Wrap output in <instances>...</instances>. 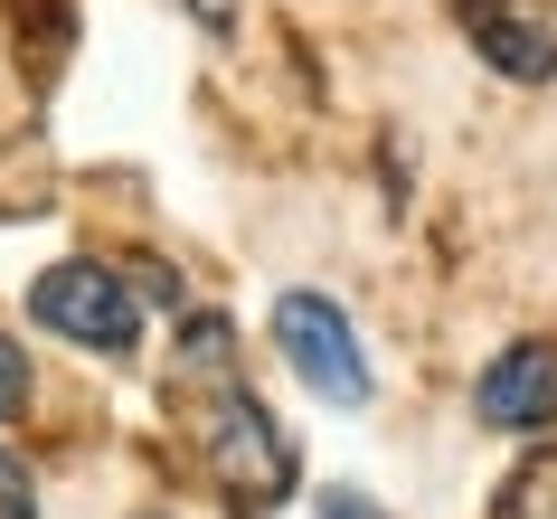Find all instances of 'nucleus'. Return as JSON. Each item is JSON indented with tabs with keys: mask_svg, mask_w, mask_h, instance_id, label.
Segmentation results:
<instances>
[{
	"mask_svg": "<svg viewBox=\"0 0 557 519\" xmlns=\"http://www.w3.org/2000/svg\"><path fill=\"white\" fill-rule=\"evenodd\" d=\"M180 387L199 406V454H208V472H218V491H236V510H274V501L294 491V444H284V425L256 406V387L236 378V359L180 378Z\"/></svg>",
	"mask_w": 557,
	"mask_h": 519,
	"instance_id": "1",
	"label": "nucleus"
},
{
	"mask_svg": "<svg viewBox=\"0 0 557 519\" xmlns=\"http://www.w3.org/2000/svg\"><path fill=\"white\" fill-rule=\"evenodd\" d=\"M29 312H38V331H58V341H76V349H133L143 341V302H133V284H123L114 264H95V256H66V264H48L29 284Z\"/></svg>",
	"mask_w": 557,
	"mask_h": 519,
	"instance_id": "2",
	"label": "nucleus"
},
{
	"mask_svg": "<svg viewBox=\"0 0 557 519\" xmlns=\"http://www.w3.org/2000/svg\"><path fill=\"white\" fill-rule=\"evenodd\" d=\"M274 349H284V369L331 406H369V349H359L350 312L331 302V293H284L274 302Z\"/></svg>",
	"mask_w": 557,
	"mask_h": 519,
	"instance_id": "3",
	"label": "nucleus"
},
{
	"mask_svg": "<svg viewBox=\"0 0 557 519\" xmlns=\"http://www.w3.org/2000/svg\"><path fill=\"white\" fill-rule=\"evenodd\" d=\"M472 416H482L492 434H539V425H557V349H548V341L500 349L492 369H482V387H472Z\"/></svg>",
	"mask_w": 557,
	"mask_h": 519,
	"instance_id": "4",
	"label": "nucleus"
},
{
	"mask_svg": "<svg viewBox=\"0 0 557 519\" xmlns=\"http://www.w3.org/2000/svg\"><path fill=\"white\" fill-rule=\"evenodd\" d=\"M454 20H463V38L482 48V66H492V76H520V86H548V76H557V38L539 29V20L492 10V0H463Z\"/></svg>",
	"mask_w": 557,
	"mask_h": 519,
	"instance_id": "5",
	"label": "nucleus"
},
{
	"mask_svg": "<svg viewBox=\"0 0 557 519\" xmlns=\"http://www.w3.org/2000/svg\"><path fill=\"white\" fill-rule=\"evenodd\" d=\"M500 519H557V454H548V462H529L520 482H510Z\"/></svg>",
	"mask_w": 557,
	"mask_h": 519,
	"instance_id": "6",
	"label": "nucleus"
},
{
	"mask_svg": "<svg viewBox=\"0 0 557 519\" xmlns=\"http://www.w3.org/2000/svg\"><path fill=\"white\" fill-rule=\"evenodd\" d=\"M0 519H38V482H29V462L0 444Z\"/></svg>",
	"mask_w": 557,
	"mask_h": 519,
	"instance_id": "7",
	"label": "nucleus"
},
{
	"mask_svg": "<svg viewBox=\"0 0 557 519\" xmlns=\"http://www.w3.org/2000/svg\"><path fill=\"white\" fill-rule=\"evenodd\" d=\"M20 406H29V359H20V349L0 341V425H10Z\"/></svg>",
	"mask_w": 557,
	"mask_h": 519,
	"instance_id": "8",
	"label": "nucleus"
},
{
	"mask_svg": "<svg viewBox=\"0 0 557 519\" xmlns=\"http://www.w3.org/2000/svg\"><path fill=\"white\" fill-rule=\"evenodd\" d=\"M312 510H322V519H387L379 501H369V491H350V482H341V491H322Z\"/></svg>",
	"mask_w": 557,
	"mask_h": 519,
	"instance_id": "9",
	"label": "nucleus"
}]
</instances>
